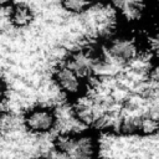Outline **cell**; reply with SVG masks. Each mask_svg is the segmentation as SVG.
I'll return each instance as SVG.
<instances>
[{"label":"cell","mask_w":159,"mask_h":159,"mask_svg":"<svg viewBox=\"0 0 159 159\" xmlns=\"http://www.w3.org/2000/svg\"><path fill=\"white\" fill-rule=\"evenodd\" d=\"M98 47L103 60L102 75H108L109 70L114 68L117 70L116 72L119 73L147 53L144 37L129 27H119L116 32L101 41Z\"/></svg>","instance_id":"cell-1"},{"label":"cell","mask_w":159,"mask_h":159,"mask_svg":"<svg viewBox=\"0 0 159 159\" xmlns=\"http://www.w3.org/2000/svg\"><path fill=\"white\" fill-rule=\"evenodd\" d=\"M101 139L94 130L86 129L77 133L57 134L52 143L53 159H98Z\"/></svg>","instance_id":"cell-2"},{"label":"cell","mask_w":159,"mask_h":159,"mask_svg":"<svg viewBox=\"0 0 159 159\" xmlns=\"http://www.w3.org/2000/svg\"><path fill=\"white\" fill-rule=\"evenodd\" d=\"M84 32L94 41H103L119 29V20L109 2H93L81 15Z\"/></svg>","instance_id":"cell-3"},{"label":"cell","mask_w":159,"mask_h":159,"mask_svg":"<svg viewBox=\"0 0 159 159\" xmlns=\"http://www.w3.org/2000/svg\"><path fill=\"white\" fill-rule=\"evenodd\" d=\"M63 61L87 83L103 73V60L99 47L89 42L71 50Z\"/></svg>","instance_id":"cell-4"},{"label":"cell","mask_w":159,"mask_h":159,"mask_svg":"<svg viewBox=\"0 0 159 159\" xmlns=\"http://www.w3.org/2000/svg\"><path fill=\"white\" fill-rule=\"evenodd\" d=\"M22 127L34 137H45L56 132L55 108L48 104H35L22 114Z\"/></svg>","instance_id":"cell-5"},{"label":"cell","mask_w":159,"mask_h":159,"mask_svg":"<svg viewBox=\"0 0 159 159\" xmlns=\"http://www.w3.org/2000/svg\"><path fill=\"white\" fill-rule=\"evenodd\" d=\"M120 24L134 29L143 25L152 11V0H108Z\"/></svg>","instance_id":"cell-6"},{"label":"cell","mask_w":159,"mask_h":159,"mask_svg":"<svg viewBox=\"0 0 159 159\" xmlns=\"http://www.w3.org/2000/svg\"><path fill=\"white\" fill-rule=\"evenodd\" d=\"M51 80L60 94L70 101L82 94L88 86V83L81 78L63 60L55 65Z\"/></svg>","instance_id":"cell-7"},{"label":"cell","mask_w":159,"mask_h":159,"mask_svg":"<svg viewBox=\"0 0 159 159\" xmlns=\"http://www.w3.org/2000/svg\"><path fill=\"white\" fill-rule=\"evenodd\" d=\"M10 26L17 30L27 29L35 20V12L32 7L25 2H14L7 9Z\"/></svg>","instance_id":"cell-8"},{"label":"cell","mask_w":159,"mask_h":159,"mask_svg":"<svg viewBox=\"0 0 159 159\" xmlns=\"http://www.w3.org/2000/svg\"><path fill=\"white\" fill-rule=\"evenodd\" d=\"M92 4L91 0H60L62 10L73 16L83 15Z\"/></svg>","instance_id":"cell-9"},{"label":"cell","mask_w":159,"mask_h":159,"mask_svg":"<svg viewBox=\"0 0 159 159\" xmlns=\"http://www.w3.org/2000/svg\"><path fill=\"white\" fill-rule=\"evenodd\" d=\"M145 50L154 62H159V26L153 27L144 36Z\"/></svg>","instance_id":"cell-10"},{"label":"cell","mask_w":159,"mask_h":159,"mask_svg":"<svg viewBox=\"0 0 159 159\" xmlns=\"http://www.w3.org/2000/svg\"><path fill=\"white\" fill-rule=\"evenodd\" d=\"M144 91H159V62H152L145 75Z\"/></svg>","instance_id":"cell-11"},{"label":"cell","mask_w":159,"mask_h":159,"mask_svg":"<svg viewBox=\"0 0 159 159\" xmlns=\"http://www.w3.org/2000/svg\"><path fill=\"white\" fill-rule=\"evenodd\" d=\"M6 97H7V88H6L5 82L0 78V107L5 103Z\"/></svg>","instance_id":"cell-12"},{"label":"cell","mask_w":159,"mask_h":159,"mask_svg":"<svg viewBox=\"0 0 159 159\" xmlns=\"http://www.w3.org/2000/svg\"><path fill=\"white\" fill-rule=\"evenodd\" d=\"M14 2L15 0H0V9H9Z\"/></svg>","instance_id":"cell-13"},{"label":"cell","mask_w":159,"mask_h":159,"mask_svg":"<svg viewBox=\"0 0 159 159\" xmlns=\"http://www.w3.org/2000/svg\"><path fill=\"white\" fill-rule=\"evenodd\" d=\"M32 159H53V158L51 157V154H40V155H36Z\"/></svg>","instance_id":"cell-14"},{"label":"cell","mask_w":159,"mask_h":159,"mask_svg":"<svg viewBox=\"0 0 159 159\" xmlns=\"http://www.w3.org/2000/svg\"><path fill=\"white\" fill-rule=\"evenodd\" d=\"M92 2H108V0H91Z\"/></svg>","instance_id":"cell-15"}]
</instances>
